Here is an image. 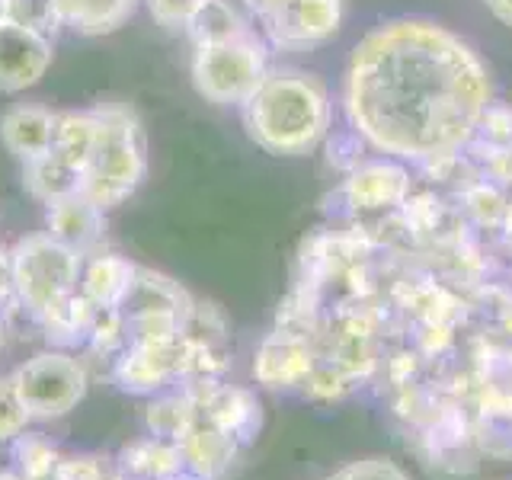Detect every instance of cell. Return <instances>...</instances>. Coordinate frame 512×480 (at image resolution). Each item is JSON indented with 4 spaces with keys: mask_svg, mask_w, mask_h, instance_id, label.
Wrapping results in <instances>:
<instances>
[{
    "mask_svg": "<svg viewBox=\"0 0 512 480\" xmlns=\"http://www.w3.org/2000/svg\"><path fill=\"white\" fill-rule=\"evenodd\" d=\"M13 256V298L36 320L61 298L77 292L84 256L58 244L52 234H29L10 247Z\"/></svg>",
    "mask_w": 512,
    "mask_h": 480,
    "instance_id": "obj_4",
    "label": "cell"
},
{
    "mask_svg": "<svg viewBox=\"0 0 512 480\" xmlns=\"http://www.w3.org/2000/svg\"><path fill=\"white\" fill-rule=\"evenodd\" d=\"M4 336H7V320H4V308H0V346H4Z\"/></svg>",
    "mask_w": 512,
    "mask_h": 480,
    "instance_id": "obj_33",
    "label": "cell"
},
{
    "mask_svg": "<svg viewBox=\"0 0 512 480\" xmlns=\"http://www.w3.org/2000/svg\"><path fill=\"white\" fill-rule=\"evenodd\" d=\"M93 317H96V304L80 295V288H77L74 295L61 298L48 311H42L36 317V324L45 333L48 343H55L61 349H74V346H87Z\"/></svg>",
    "mask_w": 512,
    "mask_h": 480,
    "instance_id": "obj_18",
    "label": "cell"
},
{
    "mask_svg": "<svg viewBox=\"0 0 512 480\" xmlns=\"http://www.w3.org/2000/svg\"><path fill=\"white\" fill-rule=\"evenodd\" d=\"M0 480H23V477L13 474V471H0Z\"/></svg>",
    "mask_w": 512,
    "mask_h": 480,
    "instance_id": "obj_35",
    "label": "cell"
},
{
    "mask_svg": "<svg viewBox=\"0 0 512 480\" xmlns=\"http://www.w3.org/2000/svg\"><path fill=\"white\" fill-rule=\"evenodd\" d=\"M96 135H100V112L80 109V112H58L55 116V141L52 151L61 154L68 164H74L80 173L87 170Z\"/></svg>",
    "mask_w": 512,
    "mask_h": 480,
    "instance_id": "obj_23",
    "label": "cell"
},
{
    "mask_svg": "<svg viewBox=\"0 0 512 480\" xmlns=\"http://www.w3.org/2000/svg\"><path fill=\"white\" fill-rule=\"evenodd\" d=\"M13 298V256L7 247H0V304H10Z\"/></svg>",
    "mask_w": 512,
    "mask_h": 480,
    "instance_id": "obj_30",
    "label": "cell"
},
{
    "mask_svg": "<svg viewBox=\"0 0 512 480\" xmlns=\"http://www.w3.org/2000/svg\"><path fill=\"white\" fill-rule=\"evenodd\" d=\"M116 468L125 480H164L170 474L186 471L183 448L167 439H138L128 448H122L116 458Z\"/></svg>",
    "mask_w": 512,
    "mask_h": 480,
    "instance_id": "obj_17",
    "label": "cell"
},
{
    "mask_svg": "<svg viewBox=\"0 0 512 480\" xmlns=\"http://www.w3.org/2000/svg\"><path fill=\"white\" fill-rule=\"evenodd\" d=\"M7 23V0H0V26Z\"/></svg>",
    "mask_w": 512,
    "mask_h": 480,
    "instance_id": "obj_34",
    "label": "cell"
},
{
    "mask_svg": "<svg viewBox=\"0 0 512 480\" xmlns=\"http://www.w3.org/2000/svg\"><path fill=\"white\" fill-rule=\"evenodd\" d=\"M343 196L352 212H388L410 196V173L397 160H362L346 173Z\"/></svg>",
    "mask_w": 512,
    "mask_h": 480,
    "instance_id": "obj_11",
    "label": "cell"
},
{
    "mask_svg": "<svg viewBox=\"0 0 512 480\" xmlns=\"http://www.w3.org/2000/svg\"><path fill=\"white\" fill-rule=\"evenodd\" d=\"M327 480H410V474L388 458H365L346 464V468L330 474Z\"/></svg>",
    "mask_w": 512,
    "mask_h": 480,
    "instance_id": "obj_28",
    "label": "cell"
},
{
    "mask_svg": "<svg viewBox=\"0 0 512 480\" xmlns=\"http://www.w3.org/2000/svg\"><path fill=\"white\" fill-rule=\"evenodd\" d=\"M151 16L167 29H186L205 0H144Z\"/></svg>",
    "mask_w": 512,
    "mask_h": 480,
    "instance_id": "obj_29",
    "label": "cell"
},
{
    "mask_svg": "<svg viewBox=\"0 0 512 480\" xmlns=\"http://www.w3.org/2000/svg\"><path fill=\"white\" fill-rule=\"evenodd\" d=\"M10 378L29 416L42 423L68 416L84 400L90 381L84 359H77L64 349L39 352V356L26 359Z\"/></svg>",
    "mask_w": 512,
    "mask_h": 480,
    "instance_id": "obj_6",
    "label": "cell"
},
{
    "mask_svg": "<svg viewBox=\"0 0 512 480\" xmlns=\"http://www.w3.org/2000/svg\"><path fill=\"white\" fill-rule=\"evenodd\" d=\"M266 74L269 48L256 32L234 42L196 45L192 55V84L208 103L218 106H244Z\"/></svg>",
    "mask_w": 512,
    "mask_h": 480,
    "instance_id": "obj_5",
    "label": "cell"
},
{
    "mask_svg": "<svg viewBox=\"0 0 512 480\" xmlns=\"http://www.w3.org/2000/svg\"><path fill=\"white\" fill-rule=\"evenodd\" d=\"M52 36L23 26H0V93H23L36 87L52 68Z\"/></svg>",
    "mask_w": 512,
    "mask_h": 480,
    "instance_id": "obj_10",
    "label": "cell"
},
{
    "mask_svg": "<svg viewBox=\"0 0 512 480\" xmlns=\"http://www.w3.org/2000/svg\"><path fill=\"white\" fill-rule=\"evenodd\" d=\"M250 138L266 154L301 157L330 135V93L324 80L292 68H269L240 106Z\"/></svg>",
    "mask_w": 512,
    "mask_h": 480,
    "instance_id": "obj_2",
    "label": "cell"
},
{
    "mask_svg": "<svg viewBox=\"0 0 512 480\" xmlns=\"http://www.w3.org/2000/svg\"><path fill=\"white\" fill-rule=\"evenodd\" d=\"M61 23L84 36H103L119 29L135 13L138 0H55Z\"/></svg>",
    "mask_w": 512,
    "mask_h": 480,
    "instance_id": "obj_22",
    "label": "cell"
},
{
    "mask_svg": "<svg viewBox=\"0 0 512 480\" xmlns=\"http://www.w3.org/2000/svg\"><path fill=\"white\" fill-rule=\"evenodd\" d=\"M263 36L285 52H308L330 42L343 26V0H285L279 10L260 16Z\"/></svg>",
    "mask_w": 512,
    "mask_h": 480,
    "instance_id": "obj_7",
    "label": "cell"
},
{
    "mask_svg": "<svg viewBox=\"0 0 512 480\" xmlns=\"http://www.w3.org/2000/svg\"><path fill=\"white\" fill-rule=\"evenodd\" d=\"M13 458H16V471L23 480H48L55 477L58 468V448L48 442L45 436H23L13 439Z\"/></svg>",
    "mask_w": 512,
    "mask_h": 480,
    "instance_id": "obj_24",
    "label": "cell"
},
{
    "mask_svg": "<svg viewBox=\"0 0 512 480\" xmlns=\"http://www.w3.org/2000/svg\"><path fill=\"white\" fill-rule=\"evenodd\" d=\"M180 448H183L186 471H192L202 480H218L234 468V461L244 445L199 416V423L189 429V436L180 442Z\"/></svg>",
    "mask_w": 512,
    "mask_h": 480,
    "instance_id": "obj_14",
    "label": "cell"
},
{
    "mask_svg": "<svg viewBox=\"0 0 512 480\" xmlns=\"http://www.w3.org/2000/svg\"><path fill=\"white\" fill-rule=\"evenodd\" d=\"M186 394L192 397L202 420L224 429L240 445H247L263 426V407L253 391L224 384L221 378H189L183 381Z\"/></svg>",
    "mask_w": 512,
    "mask_h": 480,
    "instance_id": "obj_8",
    "label": "cell"
},
{
    "mask_svg": "<svg viewBox=\"0 0 512 480\" xmlns=\"http://www.w3.org/2000/svg\"><path fill=\"white\" fill-rule=\"evenodd\" d=\"M96 112H100V135H96L80 192L109 212L141 186L148 173V148H144V132L135 112L128 106L109 103L96 106Z\"/></svg>",
    "mask_w": 512,
    "mask_h": 480,
    "instance_id": "obj_3",
    "label": "cell"
},
{
    "mask_svg": "<svg viewBox=\"0 0 512 480\" xmlns=\"http://www.w3.org/2000/svg\"><path fill=\"white\" fill-rule=\"evenodd\" d=\"M32 423L29 410L23 407L20 394H16L13 378H0V442H13L20 439L26 426Z\"/></svg>",
    "mask_w": 512,
    "mask_h": 480,
    "instance_id": "obj_27",
    "label": "cell"
},
{
    "mask_svg": "<svg viewBox=\"0 0 512 480\" xmlns=\"http://www.w3.org/2000/svg\"><path fill=\"white\" fill-rule=\"evenodd\" d=\"M192 308H196V298H192L180 282H173L164 272L138 266L132 292H128L119 311L122 314H176L189 320Z\"/></svg>",
    "mask_w": 512,
    "mask_h": 480,
    "instance_id": "obj_16",
    "label": "cell"
},
{
    "mask_svg": "<svg viewBox=\"0 0 512 480\" xmlns=\"http://www.w3.org/2000/svg\"><path fill=\"white\" fill-rule=\"evenodd\" d=\"M493 90L474 48L429 20H391L356 45L343 80L349 128L394 160L436 167L458 157Z\"/></svg>",
    "mask_w": 512,
    "mask_h": 480,
    "instance_id": "obj_1",
    "label": "cell"
},
{
    "mask_svg": "<svg viewBox=\"0 0 512 480\" xmlns=\"http://www.w3.org/2000/svg\"><path fill=\"white\" fill-rule=\"evenodd\" d=\"M192 45H218V42H234L253 36V26L244 13L240 0H205L196 10L192 23L186 26Z\"/></svg>",
    "mask_w": 512,
    "mask_h": 480,
    "instance_id": "obj_19",
    "label": "cell"
},
{
    "mask_svg": "<svg viewBox=\"0 0 512 480\" xmlns=\"http://www.w3.org/2000/svg\"><path fill=\"white\" fill-rule=\"evenodd\" d=\"M138 266L116 253H90L80 269V295L90 298L96 308H122V301L132 292Z\"/></svg>",
    "mask_w": 512,
    "mask_h": 480,
    "instance_id": "obj_15",
    "label": "cell"
},
{
    "mask_svg": "<svg viewBox=\"0 0 512 480\" xmlns=\"http://www.w3.org/2000/svg\"><path fill=\"white\" fill-rule=\"evenodd\" d=\"M45 224H48V234H52L58 244L71 247L74 253L80 256L100 253L103 231H106V212L100 205H93L84 192L48 205Z\"/></svg>",
    "mask_w": 512,
    "mask_h": 480,
    "instance_id": "obj_12",
    "label": "cell"
},
{
    "mask_svg": "<svg viewBox=\"0 0 512 480\" xmlns=\"http://www.w3.org/2000/svg\"><path fill=\"white\" fill-rule=\"evenodd\" d=\"M26 186L39 202L55 205L68 196H77L80 186H84V173L74 164H68L61 154L45 151L39 157L26 160Z\"/></svg>",
    "mask_w": 512,
    "mask_h": 480,
    "instance_id": "obj_20",
    "label": "cell"
},
{
    "mask_svg": "<svg viewBox=\"0 0 512 480\" xmlns=\"http://www.w3.org/2000/svg\"><path fill=\"white\" fill-rule=\"evenodd\" d=\"M55 116H58V112L36 106V103L13 106V109L4 112V116H0V141L7 144L10 154H16L26 164V160L52 151Z\"/></svg>",
    "mask_w": 512,
    "mask_h": 480,
    "instance_id": "obj_13",
    "label": "cell"
},
{
    "mask_svg": "<svg viewBox=\"0 0 512 480\" xmlns=\"http://www.w3.org/2000/svg\"><path fill=\"white\" fill-rule=\"evenodd\" d=\"M240 4H244V10H250L256 20H260V16H266V13H272V10H279L285 0H240Z\"/></svg>",
    "mask_w": 512,
    "mask_h": 480,
    "instance_id": "obj_32",
    "label": "cell"
},
{
    "mask_svg": "<svg viewBox=\"0 0 512 480\" xmlns=\"http://www.w3.org/2000/svg\"><path fill=\"white\" fill-rule=\"evenodd\" d=\"M7 23L42 32V36H55L64 26L55 0H7Z\"/></svg>",
    "mask_w": 512,
    "mask_h": 480,
    "instance_id": "obj_26",
    "label": "cell"
},
{
    "mask_svg": "<svg viewBox=\"0 0 512 480\" xmlns=\"http://www.w3.org/2000/svg\"><path fill=\"white\" fill-rule=\"evenodd\" d=\"M484 4H487V10L496 16V20L512 29V0H484Z\"/></svg>",
    "mask_w": 512,
    "mask_h": 480,
    "instance_id": "obj_31",
    "label": "cell"
},
{
    "mask_svg": "<svg viewBox=\"0 0 512 480\" xmlns=\"http://www.w3.org/2000/svg\"><path fill=\"white\" fill-rule=\"evenodd\" d=\"M317 365V349L298 333L272 330L253 356V378L269 391H301L304 378Z\"/></svg>",
    "mask_w": 512,
    "mask_h": 480,
    "instance_id": "obj_9",
    "label": "cell"
},
{
    "mask_svg": "<svg viewBox=\"0 0 512 480\" xmlns=\"http://www.w3.org/2000/svg\"><path fill=\"white\" fill-rule=\"evenodd\" d=\"M199 423V410L192 404V397L186 394V388L180 384L176 391L157 394L148 410H144V426H148V436L154 439H167L180 445L189 429Z\"/></svg>",
    "mask_w": 512,
    "mask_h": 480,
    "instance_id": "obj_21",
    "label": "cell"
},
{
    "mask_svg": "<svg viewBox=\"0 0 512 480\" xmlns=\"http://www.w3.org/2000/svg\"><path fill=\"white\" fill-rule=\"evenodd\" d=\"M352 391H359V384L327 359H317L311 375L301 384V394L314 400V404H336V400H346Z\"/></svg>",
    "mask_w": 512,
    "mask_h": 480,
    "instance_id": "obj_25",
    "label": "cell"
}]
</instances>
